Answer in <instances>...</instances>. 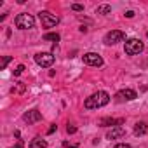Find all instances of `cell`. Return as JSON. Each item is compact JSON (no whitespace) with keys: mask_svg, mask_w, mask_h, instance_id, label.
I'll return each mask as SVG.
<instances>
[{"mask_svg":"<svg viewBox=\"0 0 148 148\" xmlns=\"http://www.w3.org/2000/svg\"><path fill=\"white\" fill-rule=\"evenodd\" d=\"M108 103H110V94L105 92V91H98V92H94L92 96H89L86 99L84 106L87 110H96V108H101V106H105Z\"/></svg>","mask_w":148,"mask_h":148,"instance_id":"6da1fadb","label":"cell"},{"mask_svg":"<svg viewBox=\"0 0 148 148\" xmlns=\"http://www.w3.org/2000/svg\"><path fill=\"white\" fill-rule=\"evenodd\" d=\"M14 23H16V28H19V30H32L35 26V18L28 12H21L16 16Z\"/></svg>","mask_w":148,"mask_h":148,"instance_id":"7a4b0ae2","label":"cell"},{"mask_svg":"<svg viewBox=\"0 0 148 148\" xmlns=\"http://www.w3.org/2000/svg\"><path fill=\"white\" fill-rule=\"evenodd\" d=\"M143 42L139 40V38H129L127 42H125V45H124V51H125V54H129V56H134V54H139L141 51H143Z\"/></svg>","mask_w":148,"mask_h":148,"instance_id":"3957f363","label":"cell"},{"mask_svg":"<svg viewBox=\"0 0 148 148\" xmlns=\"http://www.w3.org/2000/svg\"><path fill=\"white\" fill-rule=\"evenodd\" d=\"M35 63L42 68H49L54 63V54L52 52H38V54H35Z\"/></svg>","mask_w":148,"mask_h":148,"instance_id":"277c9868","label":"cell"},{"mask_svg":"<svg viewBox=\"0 0 148 148\" xmlns=\"http://www.w3.org/2000/svg\"><path fill=\"white\" fill-rule=\"evenodd\" d=\"M38 18H40V21H42V26H44V28H52V26H56V25L59 23V19H58L54 14H51L49 11H42V12L38 14Z\"/></svg>","mask_w":148,"mask_h":148,"instance_id":"5b68a950","label":"cell"},{"mask_svg":"<svg viewBox=\"0 0 148 148\" xmlns=\"http://www.w3.org/2000/svg\"><path fill=\"white\" fill-rule=\"evenodd\" d=\"M124 32H120V30H112V32H108L106 35H105V44L106 45H115V44H119V42H122L124 40Z\"/></svg>","mask_w":148,"mask_h":148,"instance_id":"8992f818","label":"cell"},{"mask_svg":"<svg viewBox=\"0 0 148 148\" xmlns=\"http://www.w3.org/2000/svg\"><path fill=\"white\" fill-rule=\"evenodd\" d=\"M82 59H84V63L89 64V66H101V64H103V58H101L98 52H87V54L82 56Z\"/></svg>","mask_w":148,"mask_h":148,"instance_id":"52a82bcc","label":"cell"},{"mask_svg":"<svg viewBox=\"0 0 148 148\" xmlns=\"http://www.w3.org/2000/svg\"><path fill=\"white\" fill-rule=\"evenodd\" d=\"M115 98H117V101H132V99L138 98V94L132 89H122L115 94Z\"/></svg>","mask_w":148,"mask_h":148,"instance_id":"ba28073f","label":"cell"},{"mask_svg":"<svg viewBox=\"0 0 148 148\" xmlns=\"http://www.w3.org/2000/svg\"><path fill=\"white\" fill-rule=\"evenodd\" d=\"M23 120L28 122V124H35V122L42 120V113H40L38 110H30V112H26V113L23 115Z\"/></svg>","mask_w":148,"mask_h":148,"instance_id":"9c48e42d","label":"cell"},{"mask_svg":"<svg viewBox=\"0 0 148 148\" xmlns=\"http://www.w3.org/2000/svg\"><path fill=\"white\" fill-rule=\"evenodd\" d=\"M120 124H124V119H112V117H106V119H101V122H99V125H103V127H108V125H112V127H120Z\"/></svg>","mask_w":148,"mask_h":148,"instance_id":"30bf717a","label":"cell"},{"mask_svg":"<svg viewBox=\"0 0 148 148\" xmlns=\"http://www.w3.org/2000/svg\"><path fill=\"white\" fill-rule=\"evenodd\" d=\"M125 134V131L122 127H112L108 132H106V139H119Z\"/></svg>","mask_w":148,"mask_h":148,"instance_id":"8fae6325","label":"cell"},{"mask_svg":"<svg viewBox=\"0 0 148 148\" xmlns=\"http://www.w3.org/2000/svg\"><path fill=\"white\" fill-rule=\"evenodd\" d=\"M47 146V141L45 139H42V138H33L32 139V143H30V148H45Z\"/></svg>","mask_w":148,"mask_h":148,"instance_id":"7c38bea8","label":"cell"},{"mask_svg":"<svg viewBox=\"0 0 148 148\" xmlns=\"http://www.w3.org/2000/svg\"><path fill=\"white\" fill-rule=\"evenodd\" d=\"M146 131H148L146 122H138V124L134 125V134H136V136H141V134H145Z\"/></svg>","mask_w":148,"mask_h":148,"instance_id":"4fadbf2b","label":"cell"},{"mask_svg":"<svg viewBox=\"0 0 148 148\" xmlns=\"http://www.w3.org/2000/svg\"><path fill=\"white\" fill-rule=\"evenodd\" d=\"M44 40H51V42H59V35L58 33H45Z\"/></svg>","mask_w":148,"mask_h":148,"instance_id":"5bb4252c","label":"cell"},{"mask_svg":"<svg viewBox=\"0 0 148 148\" xmlns=\"http://www.w3.org/2000/svg\"><path fill=\"white\" fill-rule=\"evenodd\" d=\"M110 12H112L110 5H99L98 7V14H110Z\"/></svg>","mask_w":148,"mask_h":148,"instance_id":"9a60e30c","label":"cell"},{"mask_svg":"<svg viewBox=\"0 0 148 148\" xmlns=\"http://www.w3.org/2000/svg\"><path fill=\"white\" fill-rule=\"evenodd\" d=\"M9 61H11V56H5V58L2 59V64H0V70H5V66L9 64Z\"/></svg>","mask_w":148,"mask_h":148,"instance_id":"2e32d148","label":"cell"},{"mask_svg":"<svg viewBox=\"0 0 148 148\" xmlns=\"http://www.w3.org/2000/svg\"><path fill=\"white\" fill-rule=\"evenodd\" d=\"M11 91H12V92H23V91H25V86L19 82V86H18V87H12Z\"/></svg>","mask_w":148,"mask_h":148,"instance_id":"e0dca14e","label":"cell"},{"mask_svg":"<svg viewBox=\"0 0 148 148\" xmlns=\"http://www.w3.org/2000/svg\"><path fill=\"white\" fill-rule=\"evenodd\" d=\"M23 71H25V66H23V64H19V66H18V68L14 70V75L18 77V75H21V73H23Z\"/></svg>","mask_w":148,"mask_h":148,"instance_id":"ac0fdd59","label":"cell"},{"mask_svg":"<svg viewBox=\"0 0 148 148\" xmlns=\"http://www.w3.org/2000/svg\"><path fill=\"white\" fill-rule=\"evenodd\" d=\"M71 9H73V11H79V12H80V11H84V5H80V4H73V5H71Z\"/></svg>","mask_w":148,"mask_h":148,"instance_id":"d6986e66","label":"cell"},{"mask_svg":"<svg viewBox=\"0 0 148 148\" xmlns=\"http://www.w3.org/2000/svg\"><path fill=\"white\" fill-rule=\"evenodd\" d=\"M75 131H77V127H75V125H68V127H66V132H68V134H73Z\"/></svg>","mask_w":148,"mask_h":148,"instance_id":"ffe728a7","label":"cell"},{"mask_svg":"<svg viewBox=\"0 0 148 148\" xmlns=\"http://www.w3.org/2000/svg\"><path fill=\"white\" fill-rule=\"evenodd\" d=\"M113 148H131V145H127V143H119V145H115Z\"/></svg>","mask_w":148,"mask_h":148,"instance_id":"44dd1931","label":"cell"},{"mask_svg":"<svg viewBox=\"0 0 148 148\" xmlns=\"http://www.w3.org/2000/svg\"><path fill=\"white\" fill-rule=\"evenodd\" d=\"M63 146H66V148H79L77 145H70L68 141H64V143H63Z\"/></svg>","mask_w":148,"mask_h":148,"instance_id":"7402d4cb","label":"cell"},{"mask_svg":"<svg viewBox=\"0 0 148 148\" xmlns=\"http://www.w3.org/2000/svg\"><path fill=\"white\" fill-rule=\"evenodd\" d=\"M56 129H58V125H56V124H52V125L49 127V131H47V132H49V134H52V132H54Z\"/></svg>","mask_w":148,"mask_h":148,"instance_id":"603a6c76","label":"cell"},{"mask_svg":"<svg viewBox=\"0 0 148 148\" xmlns=\"http://www.w3.org/2000/svg\"><path fill=\"white\" fill-rule=\"evenodd\" d=\"M23 146H25V143H23V141L19 139V141H18V143H16V145H14L12 148H23Z\"/></svg>","mask_w":148,"mask_h":148,"instance_id":"cb8c5ba5","label":"cell"},{"mask_svg":"<svg viewBox=\"0 0 148 148\" xmlns=\"http://www.w3.org/2000/svg\"><path fill=\"white\" fill-rule=\"evenodd\" d=\"M125 16H127V18H132V16H134V12H132V11H127V12H125Z\"/></svg>","mask_w":148,"mask_h":148,"instance_id":"d4e9b609","label":"cell"},{"mask_svg":"<svg viewBox=\"0 0 148 148\" xmlns=\"http://www.w3.org/2000/svg\"><path fill=\"white\" fill-rule=\"evenodd\" d=\"M146 37H148V33H146Z\"/></svg>","mask_w":148,"mask_h":148,"instance_id":"484cf974","label":"cell"}]
</instances>
